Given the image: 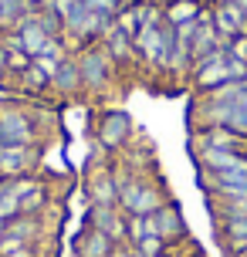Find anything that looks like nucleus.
Wrapping results in <instances>:
<instances>
[{"mask_svg":"<svg viewBox=\"0 0 247 257\" xmlns=\"http://www.w3.org/2000/svg\"><path fill=\"white\" fill-rule=\"evenodd\" d=\"M115 176H118V210L126 217H149V213H156L159 206L169 200L156 176L129 173L118 163H115Z\"/></svg>","mask_w":247,"mask_h":257,"instance_id":"nucleus-1","label":"nucleus"},{"mask_svg":"<svg viewBox=\"0 0 247 257\" xmlns=\"http://www.w3.org/2000/svg\"><path fill=\"white\" fill-rule=\"evenodd\" d=\"M75 58H78V71H81V88L88 91V95H102V91L112 88L118 68L108 58V51L102 48V41L88 44V48H78Z\"/></svg>","mask_w":247,"mask_h":257,"instance_id":"nucleus-2","label":"nucleus"},{"mask_svg":"<svg viewBox=\"0 0 247 257\" xmlns=\"http://www.w3.org/2000/svg\"><path fill=\"white\" fill-rule=\"evenodd\" d=\"M173 38H176V31L173 24H146L132 44H136V58H139V68H149V71H159L163 75V64H166V54L173 48Z\"/></svg>","mask_w":247,"mask_h":257,"instance_id":"nucleus-3","label":"nucleus"},{"mask_svg":"<svg viewBox=\"0 0 247 257\" xmlns=\"http://www.w3.org/2000/svg\"><path fill=\"white\" fill-rule=\"evenodd\" d=\"M136 139V122L126 108H102L95 118V142L102 153H122Z\"/></svg>","mask_w":247,"mask_h":257,"instance_id":"nucleus-4","label":"nucleus"},{"mask_svg":"<svg viewBox=\"0 0 247 257\" xmlns=\"http://www.w3.org/2000/svg\"><path fill=\"white\" fill-rule=\"evenodd\" d=\"M0 146H41L38 118L21 105L0 108Z\"/></svg>","mask_w":247,"mask_h":257,"instance_id":"nucleus-5","label":"nucleus"},{"mask_svg":"<svg viewBox=\"0 0 247 257\" xmlns=\"http://www.w3.org/2000/svg\"><path fill=\"white\" fill-rule=\"evenodd\" d=\"M85 193L91 206H118V176L115 163H91L85 176Z\"/></svg>","mask_w":247,"mask_h":257,"instance_id":"nucleus-6","label":"nucleus"},{"mask_svg":"<svg viewBox=\"0 0 247 257\" xmlns=\"http://www.w3.org/2000/svg\"><path fill=\"white\" fill-rule=\"evenodd\" d=\"M190 81H193V88L200 91V95H210V91H217L220 85H227V81H230L227 51H217V54H210V58H203V61H196Z\"/></svg>","mask_w":247,"mask_h":257,"instance_id":"nucleus-7","label":"nucleus"},{"mask_svg":"<svg viewBox=\"0 0 247 257\" xmlns=\"http://www.w3.org/2000/svg\"><path fill=\"white\" fill-rule=\"evenodd\" d=\"M210 17H213V27L223 41H234L240 34H247V11L237 4V0H223V4H213L210 7Z\"/></svg>","mask_w":247,"mask_h":257,"instance_id":"nucleus-8","label":"nucleus"},{"mask_svg":"<svg viewBox=\"0 0 247 257\" xmlns=\"http://www.w3.org/2000/svg\"><path fill=\"white\" fill-rule=\"evenodd\" d=\"M41 146H0V176H31Z\"/></svg>","mask_w":247,"mask_h":257,"instance_id":"nucleus-9","label":"nucleus"},{"mask_svg":"<svg viewBox=\"0 0 247 257\" xmlns=\"http://www.w3.org/2000/svg\"><path fill=\"white\" fill-rule=\"evenodd\" d=\"M190 149H230V153H244L247 156V139H240L237 132L223 125H210V128H196L193 132V142H190Z\"/></svg>","mask_w":247,"mask_h":257,"instance_id":"nucleus-10","label":"nucleus"},{"mask_svg":"<svg viewBox=\"0 0 247 257\" xmlns=\"http://www.w3.org/2000/svg\"><path fill=\"white\" fill-rule=\"evenodd\" d=\"M126 213L118 206H91L88 203V213H85V227H95V230L108 233L115 244H126Z\"/></svg>","mask_w":247,"mask_h":257,"instance_id":"nucleus-11","label":"nucleus"},{"mask_svg":"<svg viewBox=\"0 0 247 257\" xmlns=\"http://www.w3.org/2000/svg\"><path fill=\"white\" fill-rule=\"evenodd\" d=\"M153 230H156V237H163L169 247L186 240V220H183L180 206L173 203V200H166V203L153 213Z\"/></svg>","mask_w":247,"mask_h":257,"instance_id":"nucleus-12","label":"nucleus"},{"mask_svg":"<svg viewBox=\"0 0 247 257\" xmlns=\"http://www.w3.org/2000/svg\"><path fill=\"white\" fill-rule=\"evenodd\" d=\"M217 223V244L227 257H240L247 250V217H227L213 220Z\"/></svg>","mask_w":247,"mask_h":257,"instance_id":"nucleus-13","label":"nucleus"},{"mask_svg":"<svg viewBox=\"0 0 247 257\" xmlns=\"http://www.w3.org/2000/svg\"><path fill=\"white\" fill-rule=\"evenodd\" d=\"M115 240L108 237V233L95 230V227H81V233L71 240V250L75 257H112L115 254Z\"/></svg>","mask_w":247,"mask_h":257,"instance_id":"nucleus-14","label":"nucleus"},{"mask_svg":"<svg viewBox=\"0 0 247 257\" xmlns=\"http://www.w3.org/2000/svg\"><path fill=\"white\" fill-rule=\"evenodd\" d=\"M81 71H78V58L75 54H68L65 61L58 64V71L51 78V95L58 98H71V95H81Z\"/></svg>","mask_w":247,"mask_h":257,"instance_id":"nucleus-15","label":"nucleus"},{"mask_svg":"<svg viewBox=\"0 0 247 257\" xmlns=\"http://www.w3.org/2000/svg\"><path fill=\"white\" fill-rule=\"evenodd\" d=\"M102 48L108 51V58L115 61V68L122 71V68H129V64H139V58H136V44H132L129 34H122L115 24L108 27V34L102 38Z\"/></svg>","mask_w":247,"mask_h":257,"instance_id":"nucleus-16","label":"nucleus"},{"mask_svg":"<svg viewBox=\"0 0 247 257\" xmlns=\"http://www.w3.org/2000/svg\"><path fill=\"white\" fill-rule=\"evenodd\" d=\"M17 41H21V48H24L31 58H38V54H44V48H48V41H51V34L41 27V21H38V14H27L24 21L17 24Z\"/></svg>","mask_w":247,"mask_h":257,"instance_id":"nucleus-17","label":"nucleus"},{"mask_svg":"<svg viewBox=\"0 0 247 257\" xmlns=\"http://www.w3.org/2000/svg\"><path fill=\"white\" fill-rule=\"evenodd\" d=\"M193 159H196V169H207V173H227V169L240 166L247 156L244 153H230V149H196Z\"/></svg>","mask_w":247,"mask_h":257,"instance_id":"nucleus-18","label":"nucleus"},{"mask_svg":"<svg viewBox=\"0 0 247 257\" xmlns=\"http://www.w3.org/2000/svg\"><path fill=\"white\" fill-rule=\"evenodd\" d=\"M203 11H207V7H203V0H163V21L173 24V27L196 21Z\"/></svg>","mask_w":247,"mask_h":257,"instance_id":"nucleus-19","label":"nucleus"},{"mask_svg":"<svg viewBox=\"0 0 247 257\" xmlns=\"http://www.w3.org/2000/svg\"><path fill=\"white\" fill-rule=\"evenodd\" d=\"M17 200H21V213H31V217H41L44 210H48V203H51V193H48V186L38 180L27 183V190L17 193Z\"/></svg>","mask_w":247,"mask_h":257,"instance_id":"nucleus-20","label":"nucleus"},{"mask_svg":"<svg viewBox=\"0 0 247 257\" xmlns=\"http://www.w3.org/2000/svg\"><path fill=\"white\" fill-rule=\"evenodd\" d=\"M21 91H24V95H34V98H41V95H48V91H51V78H48L38 64L31 61V68L21 75Z\"/></svg>","mask_w":247,"mask_h":257,"instance_id":"nucleus-21","label":"nucleus"},{"mask_svg":"<svg viewBox=\"0 0 247 257\" xmlns=\"http://www.w3.org/2000/svg\"><path fill=\"white\" fill-rule=\"evenodd\" d=\"M129 247L139 257H159V254L169 250V244L163 240V237H156V233H149V237H143V240H136V244H129Z\"/></svg>","mask_w":247,"mask_h":257,"instance_id":"nucleus-22","label":"nucleus"},{"mask_svg":"<svg viewBox=\"0 0 247 257\" xmlns=\"http://www.w3.org/2000/svg\"><path fill=\"white\" fill-rule=\"evenodd\" d=\"M88 11H95V14H102V17H112L115 21V14L126 7V0H81Z\"/></svg>","mask_w":247,"mask_h":257,"instance_id":"nucleus-23","label":"nucleus"},{"mask_svg":"<svg viewBox=\"0 0 247 257\" xmlns=\"http://www.w3.org/2000/svg\"><path fill=\"white\" fill-rule=\"evenodd\" d=\"M0 217H4V220L21 217V200H17V193L0 190Z\"/></svg>","mask_w":247,"mask_h":257,"instance_id":"nucleus-24","label":"nucleus"},{"mask_svg":"<svg viewBox=\"0 0 247 257\" xmlns=\"http://www.w3.org/2000/svg\"><path fill=\"white\" fill-rule=\"evenodd\" d=\"M227 54L230 58H237V61H247V34H240V38L227 41Z\"/></svg>","mask_w":247,"mask_h":257,"instance_id":"nucleus-25","label":"nucleus"},{"mask_svg":"<svg viewBox=\"0 0 247 257\" xmlns=\"http://www.w3.org/2000/svg\"><path fill=\"white\" fill-rule=\"evenodd\" d=\"M4 257H38V244H21V247H14L11 254H4Z\"/></svg>","mask_w":247,"mask_h":257,"instance_id":"nucleus-26","label":"nucleus"},{"mask_svg":"<svg viewBox=\"0 0 247 257\" xmlns=\"http://www.w3.org/2000/svg\"><path fill=\"white\" fill-rule=\"evenodd\" d=\"M234 102H237V105H244V108H247V85H240V91H237V98H234Z\"/></svg>","mask_w":247,"mask_h":257,"instance_id":"nucleus-27","label":"nucleus"},{"mask_svg":"<svg viewBox=\"0 0 247 257\" xmlns=\"http://www.w3.org/2000/svg\"><path fill=\"white\" fill-rule=\"evenodd\" d=\"M4 227H7V220H4V217H0V233H4Z\"/></svg>","mask_w":247,"mask_h":257,"instance_id":"nucleus-28","label":"nucleus"},{"mask_svg":"<svg viewBox=\"0 0 247 257\" xmlns=\"http://www.w3.org/2000/svg\"><path fill=\"white\" fill-rule=\"evenodd\" d=\"M159 257H173V250H166V254H159Z\"/></svg>","mask_w":247,"mask_h":257,"instance_id":"nucleus-29","label":"nucleus"},{"mask_svg":"<svg viewBox=\"0 0 247 257\" xmlns=\"http://www.w3.org/2000/svg\"><path fill=\"white\" fill-rule=\"evenodd\" d=\"M126 4H136V0H126Z\"/></svg>","mask_w":247,"mask_h":257,"instance_id":"nucleus-30","label":"nucleus"},{"mask_svg":"<svg viewBox=\"0 0 247 257\" xmlns=\"http://www.w3.org/2000/svg\"><path fill=\"white\" fill-rule=\"evenodd\" d=\"M240 257H247V250H244V254H240Z\"/></svg>","mask_w":247,"mask_h":257,"instance_id":"nucleus-31","label":"nucleus"},{"mask_svg":"<svg viewBox=\"0 0 247 257\" xmlns=\"http://www.w3.org/2000/svg\"><path fill=\"white\" fill-rule=\"evenodd\" d=\"M156 4H163V0H156Z\"/></svg>","mask_w":247,"mask_h":257,"instance_id":"nucleus-32","label":"nucleus"}]
</instances>
